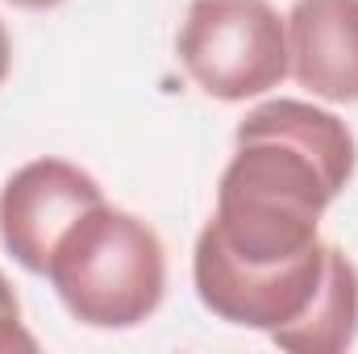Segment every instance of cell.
<instances>
[{"label": "cell", "mask_w": 358, "mask_h": 354, "mask_svg": "<svg viewBox=\"0 0 358 354\" xmlns=\"http://www.w3.org/2000/svg\"><path fill=\"white\" fill-rule=\"evenodd\" d=\"M358 146L346 121L304 100H267L234 134L213 238L246 263H283L321 242V213L346 192Z\"/></svg>", "instance_id": "cell-1"}, {"label": "cell", "mask_w": 358, "mask_h": 354, "mask_svg": "<svg viewBox=\"0 0 358 354\" xmlns=\"http://www.w3.org/2000/svg\"><path fill=\"white\" fill-rule=\"evenodd\" d=\"M8 4H17V8H59L63 0H8Z\"/></svg>", "instance_id": "cell-10"}, {"label": "cell", "mask_w": 358, "mask_h": 354, "mask_svg": "<svg viewBox=\"0 0 358 354\" xmlns=\"http://www.w3.org/2000/svg\"><path fill=\"white\" fill-rule=\"evenodd\" d=\"M104 200L100 183L67 159H34L0 187V242L34 275H46L59 238Z\"/></svg>", "instance_id": "cell-5"}, {"label": "cell", "mask_w": 358, "mask_h": 354, "mask_svg": "<svg viewBox=\"0 0 358 354\" xmlns=\"http://www.w3.org/2000/svg\"><path fill=\"white\" fill-rule=\"evenodd\" d=\"M287 25V71L329 104H358V0H296Z\"/></svg>", "instance_id": "cell-6"}, {"label": "cell", "mask_w": 358, "mask_h": 354, "mask_svg": "<svg viewBox=\"0 0 358 354\" xmlns=\"http://www.w3.org/2000/svg\"><path fill=\"white\" fill-rule=\"evenodd\" d=\"M176 50L187 80L225 104L263 96L287 76V25L271 0H192Z\"/></svg>", "instance_id": "cell-3"}, {"label": "cell", "mask_w": 358, "mask_h": 354, "mask_svg": "<svg viewBox=\"0 0 358 354\" xmlns=\"http://www.w3.org/2000/svg\"><path fill=\"white\" fill-rule=\"evenodd\" d=\"M8 67H13V38H8V29L0 21V84L8 80Z\"/></svg>", "instance_id": "cell-9"}, {"label": "cell", "mask_w": 358, "mask_h": 354, "mask_svg": "<svg viewBox=\"0 0 358 354\" xmlns=\"http://www.w3.org/2000/svg\"><path fill=\"white\" fill-rule=\"evenodd\" d=\"M46 275L80 325L134 330L163 304L167 250L142 217L100 200L59 238Z\"/></svg>", "instance_id": "cell-2"}, {"label": "cell", "mask_w": 358, "mask_h": 354, "mask_svg": "<svg viewBox=\"0 0 358 354\" xmlns=\"http://www.w3.org/2000/svg\"><path fill=\"white\" fill-rule=\"evenodd\" d=\"M358 338V267L329 246L325 279L313 296V304L283 330L271 334L279 351L292 354H342Z\"/></svg>", "instance_id": "cell-7"}, {"label": "cell", "mask_w": 358, "mask_h": 354, "mask_svg": "<svg viewBox=\"0 0 358 354\" xmlns=\"http://www.w3.org/2000/svg\"><path fill=\"white\" fill-rule=\"evenodd\" d=\"M325 259H329V242H317L308 255H296L283 263H246L229 255L204 225L192 255V279H196L200 304L213 317L275 334L313 304L325 279Z\"/></svg>", "instance_id": "cell-4"}, {"label": "cell", "mask_w": 358, "mask_h": 354, "mask_svg": "<svg viewBox=\"0 0 358 354\" xmlns=\"http://www.w3.org/2000/svg\"><path fill=\"white\" fill-rule=\"evenodd\" d=\"M34 351H38V342L21 321V300H17L13 283L4 279V271H0V354H34Z\"/></svg>", "instance_id": "cell-8"}]
</instances>
